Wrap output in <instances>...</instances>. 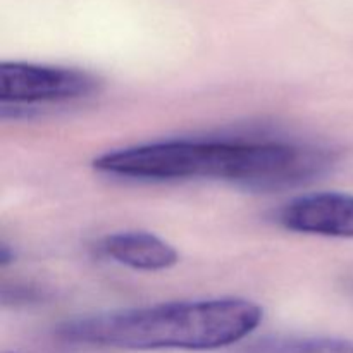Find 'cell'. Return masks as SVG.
I'll return each instance as SVG.
<instances>
[{
	"mask_svg": "<svg viewBox=\"0 0 353 353\" xmlns=\"http://www.w3.org/2000/svg\"><path fill=\"white\" fill-rule=\"evenodd\" d=\"M333 154L279 141L171 140L107 152L97 171L133 179H224L255 188H279L319 174Z\"/></svg>",
	"mask_w": 353,
	"mask_h": 353,
	"instance_id": "6da1fadb",
	"label": "cell"
},
{
	"mask_svg": "<svg viewBox=\"0 0 353 353\" xmlns=\"http://www.w3.org/2000/svg\"><path fill=\"white\" fill-rule=\"evenodd\" d=\"M262 319L261 305L230 296L76 317L57 334L69 343L121 350H219L245 340Z\"/></svg>",
	"mask_w": 353,
	"mask_h": 353,
	"instance_id": "7a4b0ae2",
	"label": "cell"
},
{
	"mask_svg": "<svg viewBox=\"0 0 353 353\" xmlns=\"http://www.w3.org/2000/svg\"><path fill=\"white\" fill-rule=\"evenodd\" d=\"M100 79L83 69L33 62H3L0 65V100L12 105L68 102L99 92Z\"/></svg>",
	"mask_w": 353,
	"mask_h": 353,
	"instance_id": "3957f363",
	"label": "cell"
},
{
	"mask_svg": "<svg viewBox=\"0 0 353 353\" xmlns=\"http://www.w3.org/2000/svg\"><path fill=\"white\" fill-rule=\"evenodd\" d=\"M278 223L295 233L327 238H353V195L316 192L290 200L279 209Z\"/></svg>",
	"mask_w": 353,
	"mask_h": 353,
	"instance_id": "277c9868",
	"label": "cell"
},
{
	"mask_svg": "<svg viewBox=\"0 0 353 353\" xmlns=\"http://www.w3.org/2000/svg\"><path fill=\"white\" fill-rule=\"evenodd\" d=\"M102 250L117 264L134 271L159 272L179 262L176 248L157 234L147 231H121L102 241Z\"/></svg>",
	"mask_w": 353,
	"mask_h": 353,
	"instance_id": "5b68a950",
	"label": "cell"
},
{
	"mask_svg": "<svg viewBox=\"0 0 353 353\" xmlns=\"http://www.w3.org/2000/svg\"><path fill=\"white\" fill-rule=\"evenodd\" d=\"M233 353H353V341L331 336H268Z\"/></svg>",
	"mask_w": 353,
	"mask_h": 353,
	"instance_id": "8992f818",
	"label": "cell"
}]
</instances>
